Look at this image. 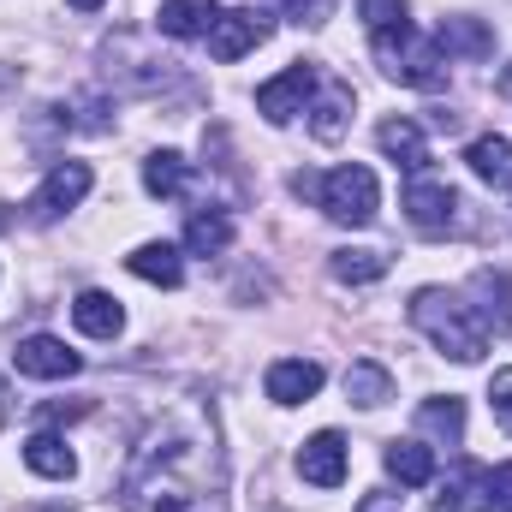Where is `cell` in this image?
<instances>
[{
    "label": "cell",
    "mask_w": 512,
    "mask_h": 512,
    "mask_svg": "<svg viewBox=\"0 0 512 512\" xmlns=\"http://www.w3.org/2000/svg\"><path fill=\"white\" fill-rule=\"evenodd\" d=\"M358 512H399V495H370Z\"/></svg>",
    "instance_id": "1f68e13d"
},
{
    "label": "cell",
    "mask_w": 512,
    "mask_h": 512,
    "mask_svg": "<svg viewBox=\"0 0 512 512\" xmlns=\"http://www.w3.org/2000/svg\"><path fill=\"white\" fill-rule=\"evenodd\" d=\"M310 90H316V66L298 60V66H286L280 78H268V84L256 90V114H262L268 126H286V120L310 102Z\"/></svg>",
    "instance_id": "52a82bcc"
},
{
    "label": "cell",
    "mask_w": 512,
    "mask_h": 512,
    "mask_svg": "<svg viewBox=\"0 0 512 512\" xmlns=\"http://www.w3.org/2000/svg\"><path fill=\"white\" fill-rule=\"evenodd\" d=\"M24 465H30L36 477H54V483H66V477L78 471V459H72V447H66L60 435H30V441H24Z\"/></svg>",
    "instance_id": "d6986e66"
},
{
    "label": "cell",
    "mask_w": 512,
    "mask_h": 512,
    "mask_svg": "<svg viewBox=\"0 0 512 512\" xmlns=\"http://www.w3.org/2000/svg\"><path fill=\"white\" fill-rule=\"evenodd\" d=\"M376 60H382L387 78H399V84H411V90H441V84H447V60H441L435 42H423L411 24L376 30Z\"/></svg>",
    "instance_id": "277c9868"
},
{
    "label": "cell",
    "mask_w": 512,
    "mask_h": 512,
    "mask_svg": "<svg viewBox=\"0 0 512 512\" xmlns=\"http://www.w3.org/2000/svg\"><path fill=\"white\" fill-rule=\"evenodd\" d=\"M387 477L399 489H423V483H435V453L423 441H393L387 447Z\"/></svg>",
    "instance_id": "ac0fdd59"
},
{
    "label": "cell",
    "mask_w": 512,
    "mask_h": 512,
    "mask_svg": "<svg viewBox=\"0 0 512 512\" xmlns=\"http://www.w3.org/2000/svg\"><path fill=\"white\" fill-rule=\"evenodd\" d=\"M268 30H274V24H268V12H256V6L221 12V18H215V30H209V54H215L221 66H233L239 54H251Z\"/></svg>",
    "instance_id": "30bf717a"
},
{
    "label": "cell",
    "mask_w": 512,
    "mask_h": 512,
    "mask_svg": "<svg viewBox=\"0 0 512 512\" xmlns=\"http://www.w3.org/2000/svg\"><path fill=\"white\" fill-rule=\"evenodd\" d=\"M185 179H191V167H185V155H173V149H155V155L143 161V191H149V197H179Z\"/></svg>",
    "instance_id": "44dd1931"
},
{
    "label": "cell",
    "mask_w": 512,
    "mask_h": 512,
    "mask_svg": "<svg viewBox=\"0 0 512 512\" xmlns=\"http://www.w3.org/2000/svg\"><path fill=\"white\" fill-rule=\"evenodd\" d=\"M471 298H477V304H465V310L477 316V328H483L489 340L512 334V274L477 268V274H471Z\"/></svg>",
    "instance_id": "8992f818"
},
{
    "label": "cell",
    "mask_w": 512,
    "mask_h": 512,
    "mask_svg": "<svg viewBox=\"0 0 512 512\" xmlns=\"http://www.w3.org/2000/svg\"><path fill=\"white\" fill-rule=\"evenodd\" d=\"M334 12V0H286V18L292 24H322Z\"/></svg>",
    "instance_id": "f1b7e54d"
},
{
    "label": "cell",
    "mask_w": 512,
    "mask_h": 512,
    "mask_svg": "<svg viewBox=\"0 0 512 512\" xmlns=\"http://www.w3.org/2000/svg\"><path fill=\"white\" fill-rule=\"evenodd\" d=\"M417 429L441 435V441H459L465 435V399H423L417 405Z\"/></svg>",
    "instance_id": "7402d4cb"
},
{
    "label": "cell",
    "mask_w": 512,
    "mask_h": 512,
    "mask_svg": "<svg viewBox=\"0 0 512 512\" xmlns=\"http://www.w3.org/2000/svg\"><path fill=\"white\" fill-rule=\"evenodd\" d=\"M126 268L137 280H155V286H179V280H185V262H179L173 245H137V251L126 256Z\"/></svg>",
    "instance_id": "ffe728a7"
},
{
    "label": "cell",
    "mask_w": 512,
    "mask_h": 512,
    "mask_svg": "<svg viewBox=\"0 0 512 512\" xmlns=\"http://www.w3.org/2000/svg\"><path fill=\"white\" fill-rule=\"evenodd\" d=\"M405 215L417 233H453L459 227V191L435 185V179H411L405 185Z\"/></svg>",
    "instance_id": "ba28073f"
},
{
    "label": "cell",
    "mask_w": 512,
    "mask_h": 512,
    "mask_svg": "<svg viewBox=\"0 0 512 512\" xmlns=\"http://www.w3.org/2000/svg\"><path fill=\"white\" fill-rule=\"evenodd\" d=\"M292 191L310 197L322 215H334L340 227H370L376 221V203H382V185L370 167H334V173H292Z\"/></svg>",
    "instance_id": "7a4b0ae2"
},
{
    "label": "cell",
    "mask_w": 512,
    "mask_h": 512,
    "mask_svg": "<svg viewBox=\"0 0 512 512\" xmlns=\"http://www.w3.org/2000/svg\"><path fill=\"white\" fill-rule=\"evenodd\" d=\"M435 48H441V54H459V60H489V54H495V30H489L483 18H441Z\"/></svg>",
    "instance_id": "4fadbf2b"
},
{
    "label": "cell",
    "mask_w": 512,
    "mask_h": 512,
    "mask_svg": "<svg viewBox=\"0 0 512 512\" xmlns=\"http://www.w3.org/2000/svg\"><path fill=\"white\" fill-rule=\"evenodd\" d=\"M72 322H78L90 340H114V334L126 328V310H120V298H108V292H78Z\"/></svg>",
    "instance_id": "9a60e30c"
},
{
    "label": "cell",
    "mask_w": 512,
    "mask_h": 512,
    "mask_svg": "<svg viewBox=\"0 0 512 512\" xmlns=\"http://www.w3.org/2000/svg\"><path fill=\"white\" fill-rule=\"evenodd\" d=\"M405 12H411L405 0H358V18H364L370 30H393V24H411Z\"/></svg>",
    "instance_id": "4316f807"
},
{
    "label": "cell",
    "mask_w": 512,
    "mask_h": 512,
    "mask_svg": "<svg viewBox=\"0 0 512 512\" xmlns=\"http://www.w3.org/2000/svg\"><path fill=\"white\" fill-rule=\"evenodd\" d=\"M215 18H221V0H167V6H161V30H167V36H179V42L209 36V30H215Z\"/></svg>",
    "instance_id": "2e32d148"
},
{
    "label": "cell",
    "mask_w": 512,
    "mask_h": 512,
    "mask_svg": "<svg viewBox=\"0 0 512 512\" xmlns=\"http://www.w3.org/2000/svg\"><path fill=\"white\" fill-rule=\"evenodd\" d=\"M90 399H72V405H42V423H60V417H84Z\"/></svg>",
    "instance_id": "4dcf8cb0"
},
{
    "label": "cell",
    "mask_w": 512,
    "mask_h": 512,
    "mask_svg": "<svg viewBox=\"0 0 512 512\" xmlns=\"http://www.w3.org/2000/svg\"><path fill=\"white\" fill-rule=\"evenodd\" d=\"M90 185H96V173H90V161H60L48 179H42V191L30 197V221H60L66 209H78L84 197H90Z\"/></svg>",
    "instance_id": "5b68a950"
},
{
    "label": "cell",
    "mask_w": 512,
    "mask_h": 512,
    "mask_svg": "<svg viewBox=\"0 0 512 512\" xmlns=\"http://www.w3.org/2000/svg\"><path fill=\"white\" fill-rule=\"evenodd\" d=\"M233 245V215L227 209H197L185 221V251L191 256H221Z\"/></svg>",
    "instance_id": "e0dca14e"
},
{
    "label": "cell",
    "mask_w": 512,
    "mask_h": 512,
    "mask_svg": "<svg viewBox=\"0 0 512 512\" xmlns=\"http://www.w3.org/2000/svg\"><path fill=\"white\" fill-rule=\"evenodd\" d=\"M501 90H512V72H507V84H501Z\"/></svg>",
    "instance_id": "836d02e7"
},
{
    "label": "cell",
    "mask_w": 512,
    "mask_h": 512,
    "mask_svg": "<svg viewBox=\"0 0 512 512\" xmlns=\"http://www.w3.org/2000/svg\"><path fill=\"white\" fill-rule=\"evenodd\" d=\"M465 161H471L477 179H507L512 173V143L501 137V131H489V137H477V143L465 149Z\"/></svg>",
    "instance_id": "603a6c76"
},
{
    "label": "cell",
    "mask_w": 512,
    "mask_h": 512,
    "mask_svg": "<svg viewBox=\"0 0 512 512\" xmlns=\"http://www.w3.org/2000/svg\"><path fill=\"white\" fill-rule=\"evenodd\" d=\"M66 6H78V12H96V6H102V0H66Z\"/></svg>",
    "instance_id": "d6a6232c"
},
{
    "label": "cell",
    "mask_w": 512,
    "mask_h": 512,
    "mask_svg": "<svg viewBox=\"0 0 512 512\" xmlns=\"http://www.w3.org/2000/svg\"><path fill=\"white\" fill-rule=\"evenodd\" d=\"M268 399L274 405H304V399H316L322 393V364H310V358H280V364H268Z\"/></svg>",
    "instance_id": "7c38bea8"
},
{
    "label": "cell",
    "mask_w": 512,
    "mask_h": 512,
    "mask_svg": "<svg viewBox=\"0 0 512 512\" xmlns=\"http://www.w3.org/2000/svg\"><path fill=\"white\" fill-rule=\"evenodd\" d=\"M298 477H304L310 489H340V483H346V441H340L334 429L310 435V441L298 447Z\"/></svg>",
    "instance_id": "8fae6325"
},
{
    "label": "cell",
    "mask_w": 512,
    "mask_h": 512,
    "mask_svg": "<svg viewBox=\"0 0 512 512\" xmlns=\"http://www.w3.org/2000/svg\"><path fill=\"white\" fill-rule=\"evenodd\" d=\"M12 370L30 382H66V376H78V352H66V340H54V334H30L12 352Z\"/></svg>",
    "instance_id": "9c48e42d"
},
{
    "label": "cell",
    "mask_w": 512,
    "mask_h": 512,
    "mask_svg": "<svg viewBox=\"0 0 512 512\" xmlns=\"http://www.w3.org/2000/svg\"><path fill=\"white\" fill-rule=\"evenodd\" d=\"M120 501L131 512H227V459H221L215 411L203 405L167 411L137 441Z\"/></svg>",
    "instance_id": "6da1fadb"
},
{
    "label": "cell",
    "mask_w": 512,
    "mask_h": 512,
    "mask_svg": "<svg viewBox=\"0 0 512 512\" xmlns=\"http://www.w3.org/2000/svg\"><path fill=\"white\" fill-rule=\"evenodd\" d=\"M376 143H382V155L393 161V167H429V137H423V126H411V120H387L382 131H376Z\"/></svg>",
    "instance_id": "5bb4252c"
},
{
    "label": "cell",
    "mask_w": 512,
    "mask_h": 512,
    "mask_svg": "<svg viewBox=\"0 0 512 512\" xmlns=\"http://www.w3.org/2000/svg\"><path fill=\"white\" fill-rule=\"evenodd\" d=\"M334 280H346V286H370V280H382L387 274V256L382 251H334Z\"/></svg>",
    "instance_id": "484cf974"
},
{
    "label": "cell",
    "mask_w": 512,
    "mask_h": 512,
    "mask_svg": "<svg viewBox=\"0 0 512 512\" xmlns=\"http://www.w3.org/2000/svg\"><path fill=\"white\" fill-rule=\"evenodd\" d=\"M483 501H489L495 512H512V465L483 471Z\"/></svg>",
    "instance_id": "83f0119b"
},
{
    "label": "cell",
    "mask_w": 512,
    "mask_h": 512,
    "mask_svg": "<svg viewBox=\"0 0 512 512\" xmlns=\"http://www.w3.org/2000/svg\"><path fill=\"white\" fill-rule=\"evenodd\" d=\"M411 322H417L447 358H459V364H477V358L489 352V334L477 328V316L465 310V298H453V292H441V286H423V292L411 298Z\"/></svg>",
    "instance_id": "3957f363"
},
{
    "label": "cell",
    "mask_w": 512,
    "mask_h": 512,
    "mask_svg": "<svg viewBox=\"0 0 512 512\" xmlns=\"http://www.w3.org/2000/svg\"><path fill=\"white\" fill-rule=\"evenodd\" d=\"M346 120H352V96H346L340 84H328V90H322V102H316V120H310V131H316L322 143H340Z\"/></svg>",
    "instance_id": "cb8c5ba5"
},
{
    "label": "cell",
    "mask_w": 512,
    "mask_h": 512,
    "mask_svg": "<svg viewBox=\"0 0 512 512\" xmlns=\"http://www.w3.org/2000/svg\"><path fill=\"white\" fill-rule=\"evenodd\" d=\"M489 399H495V417H501V423H512V370H501V376H495Z\"/></svg>",
    "instance_id": "f546056e"
},
{
    "label": "cell",
    "mask_w": 512,
    "mask_h": 512,
    "mask_svg": "<svg viewBox=\"0 0 512 512\" xmlns=\"http://www.w3.org/2000/svg\"><path fill=\"white\" fill-rule=\"evenodd\" d=\"M346 399L352 405H382V399H393V376L382 364H352L346 370Z\"/></svg>",
    "instance_id": "d4e9b609"
}]
</instances>
